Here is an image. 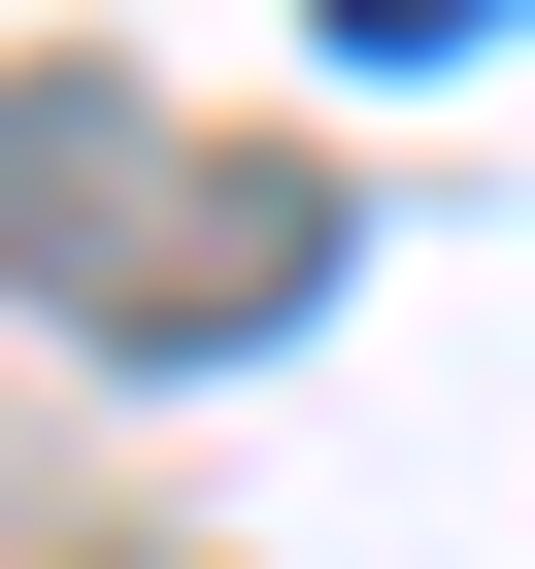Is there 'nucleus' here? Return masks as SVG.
Returning a JSON list of instances; mask_svg holds the SVG:
<instances>
[{"label":"nucleus","mask_w":535,"mask_h":569,"mask_svg":"<svg viewBox=\"0 0 535 569\" xmlns=\"http://www.w3.org/2000/svg\"><path fill=\"white\" fill-rule=\"evenodd\" d=\"M0 201H134V234H34L101 336H268V302L335 268V201H302V168H168L134 101H0Z\"/></svg>","instance_id":"1"},{"label":"nucleus","mask_w":535,"mask_h":569,"mask_svg":"<svg viewBox=\"0 0 535 569\" xmlns=\"http://www.w3.org/2000/svg\"><path fill=\"white\" fill-rule=\"evenodd\" d=\"M468 34H502V0H335V68H468Z\"/></svg>","instance_id":"2"}]
</instances>
